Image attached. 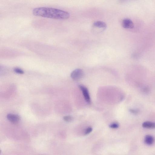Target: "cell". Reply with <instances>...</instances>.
I'll list each match as a JSON object with an SVG mask.
<instances>
[{"instance_id":"6da1fadb","label":"cell","mask_w":155,"mask_h":155,"mask_svg":"<svg viewBox=\"0 0 155 155\" xmlns=\"http://www.w3.org/2000/svg\"><path fill=\"white\" fill-rule=\"evenodd\" d=\"M32 13L35 16L57 19H67L70 17V14L66 11L47 7L35 8L32 10Z\"/></svg>"},{"instance_id":"7a4b0ae2","label":"cell","mask_w":155,"mask_h":155,"mask_svg":"<svg viewBox=\"0 0 155 155\" xmlns=\"http://www.w3.org/2000/svg\"><path fill=\"white\" fill-rule=\"evenodd\" d=\"M84 75L83 71L80 68L75 69L71 73V78L74 81H77L82 78Z\"/></svg>"},{"instance_id":"3957f363","label":"cell","mask_w":155,"mask_h":155,"mask_svg":"<svg viewBox=\"0 0 155 155\" xmlns=\"http://www.w3.org/2000/svg\"><path fill=\"white\" fill-rule=\"evenodd\" d=\"M79 87L82 91L85 101L88 104H90L91 102V98L88 89L86 87L81 85H79Z\"/></svg>"},{"instance_id":"277c9868","label":"cell","mask_w":155,"mask_h":155,"mask_svg":"<svg viewBox=\"0 0 155 155\" xmlns=\"http://www.w3.org/2000/svg\"><path fill=\"white\" fill-rule=\"evenodd\" d=\"M123 27L125 28L131 29L134 27V24L132 21L129 18L124 19L122 23Z\"/></svg>"},{"instance_id":"5b68a950","label":"cell","mask_w":155,"mask_h":155,"mask_svg":"<svg viewBox=\"0 0 155 155\" xmlns=\"http://www.w3.org/2000/svg\"><path fill=\"white\" fill-rule=\"evenodd\" d=\"M6 117L9 121L14 124L17 123L20 119V117L18 115L12 114H7Z\"/></svg>"},{"instance_id":"8992f818","label":"cell","mask_w":155,"mask_h":155,"mask_svg":"<svg viewBox=\"0 0 155 155\" xmlns=\"http://www.w3.org/2000/svg\"><path fill=\"white\" fill-rule=\"evenodd\" d=\"M144 141L147 145H150L154 143V139L152 136L147 135L145 136L144 139Z\"/></svg>"},{"instance_id":"52a82bcc","label":"cell","mask_w":155,"mask_h":155,"mask_svg":"<svg viewBox=\"0 0 155 155\" xmlns=\"http://www.w3.org/2000/svg\"><path fill=\"white\" fill-rule=\"evenodd\" d=\"M142 126L145 128L148 129L155 128V122L151 121H145L143 123Z\"/></svg>"},{"instance_id":"ba28073f","label":"cell","mask_w":155,"mask_h":155,"mask_svg":"<svg viewBox=\"0 0 155 155\" xmlns=\"http://www.w3.org/2000/svg\"><path fill=\"white\" fill-rule=\"evenodd\" d=\"M93 26L95 27L102 28L105 29L107 25L104 22L97 21H95L93 24Z\"/></svg>"},{"instance_id":"9c48e42d","label":"cell","mask_w":155,"mask_h":155,"mask_svg":"<svg viewBox=\"0 0 155 155\" xmlns=\"http://www.w3.org/2000/svg\"><path fill=\"white\" fill-rule=\"evenodd\" d=\"M64 120L66 121L69 122L71 121L73 119L72 117L69 116H65L63 117Z\"/></svg>"},{"instance_id":"30bf717a","label":"cell","mask_w":155,"mask_h":155,"mask_svg":"<svg viewBox=\"0 0 155 155\" xmlns=\"http://www.w3.org/2000/svg\"><path fill=\"white\" fill-rule=\"evenodd\" d=\"M119 124L117 123H112L109 126L110 128L113 129L117 128L119 127Z\"/></svg>"},{"instance_id":"8fae6325","label":"cell","mask_w":155,"mask_h":155,"mask_svg":"<svg viewBox=\"0 0 155 155\" xmlns=\"http://www.w3.org/2000/svg\"><path fill=\"white\" fill-rule=\"evenodd\" d=\"M14 71L18 74H24V71L21 69L18 68H15L14 69Z\"/></svg>"},{"instance_id":"7c38bea8","label":"cell","mask_w":155,"mask_h":155,"mask_svg":"<svg viewBox=\"0 0 155 155\" xmlns=\"http://www.w3.org/2000/svg\"><path fill=\"white\" fill-rule=\"evenodd\" d=\"M92 130V129L91 127H88L85 130L84 132V134L87 135L90 133Z\"/></svg>"},{"instance_id":"4fadbf2b","label":"cell","mask_w":155,"mask_h":155,"mask_svg":"<svg viewBox=\"0 0 155 155\" xmlns=\"http://www.w3.org/2000/svg\"><path fill=\"white\" fill-rule=\"evenodd\" d=\"M121 2H125L131 0H120Z\"/></svg>"}]
</instances>
